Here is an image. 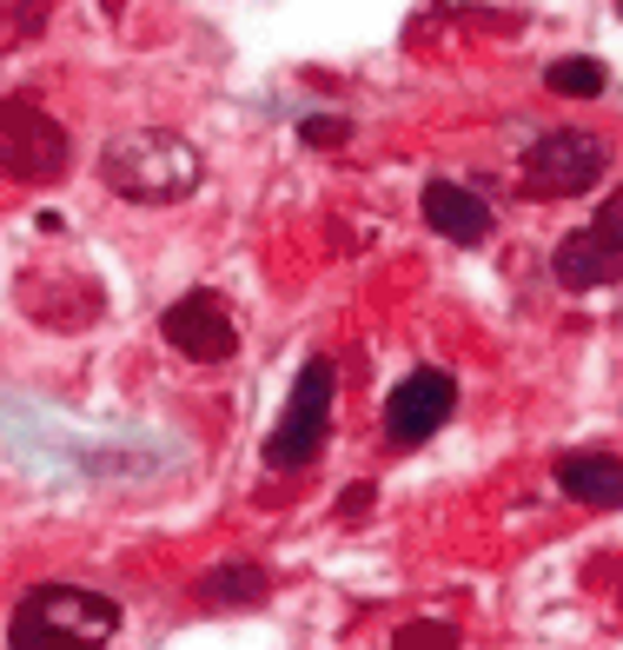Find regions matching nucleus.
<instances>
[{
    "label": "nucleus",
    "mask_w": 623,
    "mask_h": 650,
    "mask_svg": "<svg viewBox=\"0 0 623 650\" xmlns=\"http://www.w3.org/2000/svg\"><path fill=\"white\" fill-rule=\"evenodd\" d=\"M424 219L452 239V246H484V239L498 232L491 206H484L471 186H458V180H431V186H424Z\"/></svg>",
    "instance_id": "1a4fd4ad"
},
{
    "label": "nucleus",
    "mask_w": 623,
    "mask_h": 650,
    "mask_svg": "<svg viewBox=\"0 0 623 650\" xmlns=\"http://www.w3.org/2000/svg\"><path fill=\"white\" fill-rule=\"evenodd\" d=\"M40 279H47V292L27 279V286H21V305H27V318L53 325V333H80V325H94V318L107 312V292L86 279V273H40Z\"/></svg>",
    "instance_id": "6e6552de"
},
{
    "label": "nucleus",
    "mask_w": 623,
    "mask_h": 650,
    "mask_svg": "<svg viewBox=\"0 0 623 650\" xmlns=\"http://www.w3.org/2000/svg\"><path fill=\"white\" fill-rule=\"evenodd\" d=\"M551 273H558V286H571V292H597V286H610V279L623 273V260L597 239V226H577V232L558 239Z\"/></svg>",
    "instance_id": "9b49d317"
},
{
    "label": "nucleus",
    "mask_w": 623,
    "mask_h": 650,
    "mask_svg": "<svg viewBox=\"0 0 623 650\" xmlns=\"http://www.w3.org/2000/svg\"><path fill=\"white\" fill-rule=\"evenodd\" d=\"M558 492L590 505V511H616L623 505V458L610 452H571L558 458Z\"/></svg>",
    "instance_id": "9d476101"
},
{
    "label": "nucleus",
    "mask_w": 623,
    "mask_h": 650,
    "mask_svg": "<svg viewBox=\"0 0 623 650\" xmlns=\"http://www.w3.org/2000/svg\"><path fill=\"white\" fill-rule=\"evenodd\" d=\"M616 14H623V0H616Z\"/></svg>",
    "instance_id": "aec40b11"
},
{
    "label": "nucleus",
    "mask_w": 623,
    "mask_h": 650,
    "mask_svg": "<svg viewBox=\"0 0 623 650\" xmlns=\"http://www.w3.org/2000/svg\"><path fill=\"white\" fill-rule=\"evenodd\" d=\"M372 511V484H345V498H338V518H359Z\"/></svg>",
    "instance_id": "a211bd4d"
},
{
    "label": "nucleus",
    "mask_w": 623,
    "mask_h": 650,
    "mask_svg": "<svg viewBox=\"0 0 623 650\" xmlns=\"http://www.w3.org/2000/svg\"><path fill=\"white\" fill-rule=\"evenodd\" d=\"M100 180L127 206H180L206 180V153L172 127H127L100 146Z\"/></svg>",
    "instance_id": "f257e3e1"
},
{
    "label": "nucleus",
    "mask_w": 623,
    "mask_h": 650,
    "mask_svg": "<svg viewBox=\"0 0 623 650\" xmlns=\"http://www.w3.org/2000/svg\"><path fill=\"white\" fill-rule=\"evenodd\" d=\"M299 140H305V146H345V140H351V120L312 113V120H299Z\"/></svg>",
    "instance_id": "dca6fc26"
},
{
    "label": "nucleus",
    "mask_w": 623,
    "mask_h": 650,
    "mask_svg": "<svg viewBox=\"0 0 623 650\" xmlns=\"http://www.w3.org/2000/svg\"><path fill=\"white\" fill-rule=\"evenodd\" d=\"M332 398H338L332 359H305L299 378H292V398H286L279 425L265 432V465H273V471H305L325 452V438H332Z\"/></svg>",
    "instance_id": "20e7f679"
},
{
    "label": "nucleus",
    "mask_w": 623,
    "mask_h": 650,
    "mask_svg": "<svg viewBox=\"0 0 623 650\" xmlns=\"http://www.w3.org/2000/svg\"><path fill=\"white\" fill-rule=\"evenodd\" d=\"M120 604L86 585H34L8 617V650H107Z\"/></svg>",
    "instance_id": "f03ea898"
},
{
    "label": "nucleus",
    "mask_w": 623,
    "mask_h": 650,
    "mask_svg": "<svg viewBox=\"0 0 623 650\" xmlns=\"http://www.w3.org/2000/svg\"><path fill=\"white\" fill-rule=\"evenodd\" d=\"M452 412H458V378L438 372V365H418L385 398V438L398 452H411V445H424V438H438L444 425H452Z\"/></svg>",
    "instance_id": "423d86ee"
},
{
    "label": "nucleus",
    "mask_w": 623,
    "mask_h": 650,
    "mask_svg": "<svg viewBox=\"0 0 623 650\" xmlns=\"http://www.w3.org/2000/svg\"><path fill=\"white\" fill-rule=\"evenodd\" d=\"M465 637L452 630V624H438V617H411V624H398V637H392V650H458Z\"/></svg>",
    "instance_id": "2eb2a0df"
},
{
    "label": "nucleus",
    "mask_w": 623,
    "mask_h": 650,
    "mask_svg": "<svg viewBox=\"0 0 623 650\" xmlns=\"http://www.w3.org/2000/svg\"><path fill=\"white\" fill-rule=\"evenodd\" d=\"M0 173L21 180V186H53L73 173V140L67 127L27 100V94H8L0 100Z\"/></svg>",
    "instance_id": "7ed1b4c3"
},
{
    "label": "nucleus",
    "mask_w": 623,
    "mask_h": 650,
    "mask_svg": "<svg viewBox=\"0 0 623 650\" xmlns=\"http://www.w3.org/2000/svg\"><path fill=\"white\" fill-rule=\"evenodd\" d=\"M100 8H107V14H120V0H100Z\"/></svg>",
    "instance_id": "6ab92c4d"
},
{
    "label": "nucleus",
    "mask_w": 623,
    "mask_h": 650,
    "mask_svg": "<svg viewBox=\"0 0 623 650\" xmlns=\"http://www.w3.org/2000/svg\"><path fill=\"white\" fill-rule=\"evenodd\" d=\"M590 226H597V239H603V246L623 260V193H610V200L597 206V219H590Z\"/></svg>",
    "instance_id": "f3484780"
},
{
    "label": "nucleus",
    "mask_w": 623,
    "mask_h": 650,
    "mask_svg": "<svg viewBox=\"0 0 623 650\" xmlns=\"http://www.w3.org/2000/svg\"><path fill=\"white\" fill-rule=\"evenodd\" d=\"M53 21V0H0V60L21 53L27 40H40Z\"/></svg>",
    "instance_id": "4468645a"
},
{
    "label": "nucleus",
    "mask_w": 623,
    "mask_h": 650,
    "mask_svg": "<svg viewBox=\"0 0 623 650\" xmlns=\"http://www.w3.org/2000/svg\"><path fill=\"white\" fill-rule=\"evenodd\" d=\"M610 173V140L584 127H558L517 159V193L524 200H577Z\"/></svg>",
    "instance_id": "39448f33"
},
{
    "label": "nucleus",
    "mask_w": 623,
    "mask_h": 650,
    "mask_svg": "<svg viewBox=\"0 0 623 650\" xmlns=\"http://www.w3.org/2000/svg\"><path fill=\"white\" fill-rule=\"evenodd\" d=\"M265 591H273V578H265V564H252V557H226L193 585V598L206 611H252V604H265Z\"/></svg>",
    "instance_id": "f8f14e48"
},
{
    "label": "nucleus",
    "mask_w": 623,
    "mask_h": 650,
    "mask_svg": "<svg viewBox=\"0 0 623 650\" xmlns=\"http://www.w3.org/2000/svg\"><path fill=\"white\" fill-rule=\"evenodd\" d=\"M159 333H166L172 352L193 359V365H226L239 352V325H232L219 292H180L159 312Z\"/></svg>",
    "instance_id": "0eeeda50"
},
{
    "label": "nucleus",
    "mask_w": 623,
    "mask_h": 650,
    "mask_svg": "<svg viewBox=\"0 0 623 650\" xmlns=\"http://www.w3.org/2000/svg\"><path fill=\"white\" fill-rule=\"evenodd\" d=\"M544 87L564 94V100H597V94L610 87V73H603V60H590V53H564V60L544 67Z\"/></svg>",
    "instance_id": "ddd939ff"
}]
</instances>
